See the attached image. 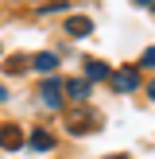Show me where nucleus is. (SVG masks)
I'll list each match as a JSON object with an SVG mask.
<instances>
[{
    "mask_svg": "<svg viewBox=\"0 0 155 159\" xmlns=\"http://www.w3.org/2000/svg\"><path fill=\"white\" fill-rule=\"evenodd\" d=\"M113 85H116L120 93H132V89L140 85V70H136V66H128V70H116V74H113Z\"/></svg>",
    "mask_w": 155,
    "mask_h": 159,
    "instance_id": "obj_1",
    "label": "nucleus"
},
{
    "mask_svg": "<svg viewBox=\"0 0 155 159\" xmlns=\"http://www.w3.org/2000/svg\"><path fill=\"white\" fill-rule=\"evenodd\" d=\"M0 148H8V152L23 148V132L16 128V124H0Z\"/></svg>",
    "mask_w": 155,
    "mask_h": 159,
    "instance_id": "obj_2",
    "label": "nucleus"
},
{
    "mask_svg": "<svg viewBox=\"0 0 155 159\" xmlns=\"http://www.w3.org/2000/svg\"><path fill=\"white\" fill-rule=\"evenodd\" d=\"M43 101H46V109H62V85H58V78H46L43 82Z\"/></svg>",
    "mask_w": 155,
    "mask_h": 159,
    "instance_id": "obj_3",
    "label": "nucleus"
},
{
    "mask_svg": "<svg viewBox=\"0 0 155 159\" xmlns=\"http://www.w3.org/2000/svg\"><path fill=\"white\" fill-rule=\"evenodd\" d=\"M66 31H70L74 39H85V35L93 31V23L85 20V16H74V20H66Z\"/></svg>",
    "mask_w": 155,
    "mask_h": 159,
    "instance_id": "obj_4",
    "label": "nucleus"
},
{
    "mask_svg": "<svg viewBox=\"0 0 155 159\" xmlns=\"http://www.w3.org/2000/svg\"><path fill=\"white\" fill-rule=\"evenodd\" d=\"M31 148H35V152H51V148H54V136L43 132V128H35V132H31Z\"/></svg>",
    "mask_w": 155,
    "mask_h": 159,
    "instance_id": "obj_5",
    "label": "nucleus"
},
{
    "mask_svg": "<svg viewBox=\"0 0 155 159\" xmlns=\"http://www.w3.org/2000/svg\"><path fill=\"white\" fill-rule=\"evenodd\" d=\"M89 89H93V85H89V82H78V78H74V82H66V93H70L74 101H85V97H89Z\"/></svg>",
    "mask_w": 155,
    "mask_h": 159,
    "instance_id": "obj_6",
    "label": "nucleus"
},
{
    "mask_svg": "<svg viewBox=\"0 0 155 159\" xmlns=\"http://www.w3.org/2000/svg\"><path fill=\"white\" fill-rule=\"evenodd\" d=\"M89 128H97L93 116H70V132H74V136H82V132H89Z\"/></svg>",
    "mask_w": 155,
    "mask_h": 159,
    "instance_id": "obj_7",
    "label": "nucleus"
},
{
    "mask_svg": "<svg viewBox=\"0 0 155 159\" xmlns=\"http://www.w3.org/2000/svg\"><path fill=\"white\" fill-rule=\"evenodd\" d=\"M54 66H58V54H46V51H43V54H35V70H43V74H51Z\"/></svg>",
    "mask_w": 155,
    "mask_h": 159,
    "instance_id": "obj_8",
    "label": "nucleus"
},
{
    "mask_svg": "<svg viewBox=\"0 0 155 159\" xmlns=\"http://www.w3.org/2000/svg\"><path fill=\"white\" fill-rule=\"evenodd\" d=\"M85 78L101 82V78H108V66H105V62H85Z\"/></svg>",
    "mask_w": 155,
    "mask_h": 159,
    "instance_id": "obj_9",
    "label": "nucleus"
},
{
    "mask_svg": "<svg viewBox=\"0 0 155 159\" xmlns=\"http://www.w3.org/2000/svg\"><path fill=\"white\" fill-rule=\"evenodd\" d=\"M140 66H151V70H155V47H151V51L144 54V58H140Z\"/></svg>",
    "mask_w": 155,
    "mask_h": 159,
    "instance_id": "obj_10",
    "label": "nucleus"
},
{
    "mask_svg": "<svg viewBox=\"0 0 155 159\" xmlns=\"http://www.w3.org/2000/svg\"><path fill=\"white\" fill-rule=\"evenodd\" d=\"M132 4H140V8H151V4H155V0H132Z\"/></svg>",
    "mask_w": 155,
    "mask_h": 159,
    "instance_id": "obj_11",
    "label": "nucleus"
},
{
    "mask_svg": "<svg viewBox=\"0 0 155 159\" xmlns=\"http://www.w3.org/2000/svg\"><path fill=\"white\" fill-rule=\"evenodd\" d=\"M147 97H151V101H155V82H151V85H147Z\"/></svg>",
    "mask_w": 155,
    "mask_h": 159,
    "instance_id": "obj_12",
    "label": "nucleus"
},
{
    "mask_svg": "<svg viewBox=\"0 0 155 159\" xmlns=\"http://www.w3.org/2000/svg\"><path fill=\"white\" fill-rule=\"evenodd\" d=\"M4 97H8V89H4V85H0V101H4Z\"/></svg>",
    "mask_w": 155,
    "mask_h": 159,
    "instance_id": "obj_13",
    "label": "nucleus"
},
{
    "mask_svg": "<svg viewBox=\"0 0 155 159\" xmlns=\"http://www.w3.org/2000/svg\"><path fill=\"white\" fill-rule=\"evenodd\" d=\"M120 159H124V155H120Z\"/></svg>",
    "mask_w": 155,
    "mask_h": 159,
    "instance_id": "obj_14",
    "label": "nucleus"
}]
</instances>
